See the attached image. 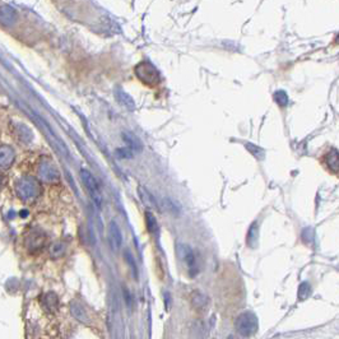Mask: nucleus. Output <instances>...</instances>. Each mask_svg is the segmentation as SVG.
<instances>
[{"instance_id": "nucleus-1", "label": "nucleus", "mask_w": 339, "mask_h": 339, "mask_svg": "<svg viewBox=\"0 0 339 339\" xmlns=\"http://www.w3.org/2000/svg\"><path fill=\"white\" fill-rule=\"evenodd\" d=\"M15 192L18 197L25 202H33L41 194V184L34 177L25 176L15 184Z\"/></svg>"}, {"instance_id": "nucleus-2", "label": "nucleus", "mask_w": 339, "mask_h": 339, "mask_svg": "<svg viewBox=\"0 0 339 339\" xmlns=\"http://www.w3.org/2000/svg\"><path fill=\"white\" fill-rule=\"evenodd\" d=\"M134 73H136L137 78L147 86L153 87L160 83L161 81L160 71L150 62H140L134 68Z\"/></svg>"}, {"instance_id": "nucleus-3", "label": "nucleus", "mask_w": 339, "mask_h": 339, "mask_svg": "<svg viewBox=\"0 0 339 339\" xmlns=\"http://www.w3.org/2000/svg\"><path fill=\"white\" fill-rule=\"evenodd\" d=\"M235 327H236L237 333L241 337H251L259 329L258 317L253 312H242L241 315H238Z\"/></svg>"}, {"instance_id": "nucleus-4", "label": "nucleus", "mask_w": 339, "mask_h": 339, "mask_svg": "<svg viewBox=\"0 0 339 339\" xmlns=\"http://www.w3.org/2000/svg\"><path fill=\"white\" fill-rule=\"evenodd\" d=\"M81 179H82V181H83L84 186H86V189H87V192H88L91 199L93 200V203L96 204L99 208H101L102 194H101V190H100L96 179H95V177L92 176L91 172L87 171V170H82Z\"/></svg>"}, {"instance_id": "nucleus-5", "label": "nucleus", "mask_w": 339, "mask_h": 339, "mask_svg": "<svg viewBox=\"0 0 339 339\" xmlns=\"http://www.w3.org/2000/svg\"><path fill=\"white\" fill-rule=\"evenodd\" d=\"M37 172H39V177L41 179V181L47 182V184H54V182L59 181V171L55 167L54 163L49 162V161H44L42 163H40Z\"/></svg>"}, {"instance_id": "nucleus-6", "label": "nucleus", "mask_w": 339, "mask_h": 339, "mask_svg": "<svg viewBox=\"0 0 339 339\" xmlns=\"http://www.w3.org/2000/svg\"><path fill=\"white\" fill-rule=\"evenodd\" d=\"M177 255H179V258L186 264L192 277H194L195 273L198 272V267H197V261H195L194 251L192 250V248L185 245V243H180V245L177 246Z\"/></svg>"}, {"instance_id": "nucleus-7", "label": "nucleus", "mask_w": 339, "mask_h": 339, "mask_svg": "<svg viewBox=\"0 0 339 339\" xmlns=\"http://www.w3.org/2000/svg\"><path fill=\"white\" fill-rule=\"evenodd\" d=\"M45 242H46V236H45L42 232L37 231V230H32L30 234L26 235L25 245L27 246L28 250L32 251V253L41 250L45 246Z\"/></svg>"}, {"instance_id": "nucleus-8", "label": "nucleus", "mask_w": 339, "mask_h": 339, "mask_svg": "<svg viewBox=\"0 0 339 339\" xmlns=\"http://www.w3.org/2000/svg\"><path fill=\"white\" fill-rule=\"evenodd\" d=\"M108 242H110L111 249L114 251H118L121 248V243H123L120 227L115 221H111L110 224H108Z\"/></svg>"}, {"instance_id": "nucleus-9", "label": "nucleus", "mask_w": 339, "mask_h": 339, "mask_svg": "<svg viewBox=\"0 0 339 339\" xmlns=\"http://www.w3.org/2000/svg\"><path fill=\"white\" fill-rule=\"evenodd\" d=\"M14 150L9 145H2L0 147V168L7 170L14 162Z\"/></svg>"}, {"instance_id": "nucleus-10", "label": "nucleus", "mask_w": 339, "mask_h": 339, "mask_svg": "<svg viewBox=\"0 0 339 339\" xmlns=\"http://www.w3.org/2000/svg\"><path fill=\"white\" fill-rule=\"evenodd\" d=\"M17 20V13L13 8L8 7V5H3L0 7V23L4 26H9L14 23Z\"/></svg>"}, {"instance_id": "nucleus-11", "label": "nucleus", "mask_w": 339, "mask_h": 339, "mask_svg": "<svg viewBox=\"0 0 339 339\" xmlns=\"http://www.w3.org/2000/svg\"><path fill=\"white\" fill-rule=\"evenodd\" d=\"M115 97L118 99V101L120 102L124 107L128 108V110H131V111L136 110V102H134L133 97H131L130 95L126 93L125 91H123V89H120V88H116Z\"/></svg>"}, {"instance_id": "nucleus-12", "label": "nucleus", "mask_w": 339, "mask_h": 339, "mask_svg": "<svg viewBox=\"0 0 339 339\" xmlns=\"http://www.w3.org/2000/svg\"><path fill=\"white\" fill-rule=\"evenodd\" d=\"M138 195H139L140 200H142V203L144 204L147 208H157L158 206L157 200L155 199V197H153L147 189H144V187L142 186L138 187Z\"/></svg>"}, {"instance_id": "nucleus-13", "label": "nucleus", "mask_w": 339, "mask_h": 339, "mask_svg": "<svg viewBox=\"0 0 339 339\" xmlns=\"http://www.w3.org/2000/svg\"><path fill=\"white\" fill-rule=\"evenodd\" d=\"M123 139L128 143V145L130 147V150H137V152H140L143 148L142 142L138 138L136 134H133L131 131H124L123 133Z\"/></svg>"}, {"instance_id": "nucleus-14", "label": "nucleus", "mask_w": 339, "mask_h": 339, "mask_svg": "<svg viewBox=\"0 0 339 339\" xmlns=\"http://www.w3.org/2000/svg\"><path fill=\"white\" fill-rule=\"evenodd\" d=\"M192 304L195 309L205 310L208 307L209 300L205 295L202 292H194L192 295Z\"/></svg>"}, {"instance_id": "nucleus-15", "label": "nucleus", "mask_w": 339, "mask_h": 339, "mask_svg": "<svg viewBox=\"0 0 339 339\" xmlns=\"http://www.w3.org/2000/svg\"><path fill=\"white\" fill-rule=\"evenodd\" d=\"M258 240H259V226H258V222H254L248 231L246 242H248V246H250V248H255L256 243H258Z\"/></svg>"}, {"instance_id": "nucleus-16", "label": "nucleus", "mask_w": 339, "mask_h": 339, "mask_svg": "<svg viewBox=\"0 0 339 339\" xmlns=\"http://www.w3.org/2000/svg\"><path fill=\"white\" fill-rule=\"evenodd\" d=\"M325 162H327L328 167L330 168V171H333L334 174H338V166H339V161H338V150L337 149H332L325 157Z\"/></svg>"}, {"instance_id": "nucleus-17", "label": "nucleus", "mask_w": 339, "mask_h": 339, "mask_svg": "<svg viewBox=\"0 0 339 339\" xmlns=\"http://www.w3.org/2000/svg\"><path fill=\"white\" fill-rule=\"evenodd\" d=\"M145 223H147V230L149 234L156 235L158 232V223L156 217L150 212H145Z\"/></svg>"}, {"instance_id": "nucleus-18", "label": "nucleus", "mask_w": 339, "mask_h": 339, "mask_svg": "<svg viewBox=\"0 0 339 339\" xmlns=\"http://www.w3.org/2000/svg\"><path fill=\"white\" fill-rule=\"evenodd\" d=\"M246 149L249 150V153H251V155L254 156L255 158H258V160H264V157H266V155H264V150L261 149L259 145L254 144V143H246L245 144Z\"/></svg>"}, {"instance_id": "nucleus-19", "label": "nucleus", "mask_w": 339, "mask_h": 339, "mask_svg": "<svg viewBox=\"0 0 339 339\" xmlns=\"http://www.w3.org/2000/svg\"><path fill=\"white\" fill-rule=\"evenodd\" d=\"M310 293H311V287H310V285L307 282H304L301 283L300 287H298V300H306L307 297L310 296Z\"/></svg>"}, {"instance_id": "nucleus-20", "label": "nucleus", "mask_w": 339, "mask_h": 339, "mask_svg": "<svg viewBox=\"0 0 339 339\" xmlns=\"http://www.w3.org/2000/svg\"><path fill=\"white\" fill-rule=\"evenodd\" d=\"M17 129H18V134H20V138L23 140V142H30L31 139H32V134H31L30 129L27 128V126L25 125H17Z\"/></svg>"}, {"instance_id": "nucleus-21", "label": "nucleus", "mask_w": 339, "mask_h": 339, "mask_svg": "<svg viewBox=\"0 0 339 339\" xmlns=\"http://www.w3.org/2000/svg\"><path fill=\"white\" fill-rule=\"evenodd\" d=\"M64 251H65V245L62 242L54 243V245L50 248V254H51L54 258H59V256H62L63 254H64Z\"/></svg>"}, {"instance_id": "nucleus-22", "label": "nucleus", "mask_w": 339, "mask_h": 339, "mask_svg": "<svg viewBox=\"0 0 339 339\" xmlns=\"http://www.w3.org/2000/svg\"><path fill=\"white\" fill-rule=\"evenodd\" d=\"M45 305L46 309L49 310H56L58 307V298L54 293H49V295L45 296Z\"/></svg>"}, {"instance_id": "nucleus-23", "label": "nucleus", "mask_w": 339, "mask_h": 339, "mask_svg": "<svg viewBox=\"0 0 339 339\" xmlns=\"http://www.w3.org/2000/svg\"><path fill=\"white\" fill-rule=\"evenodd\" d=\"M274 101L279 106H286L288 103V96L285 91H277L273 96Z\"/></svg>"}, {"instance_id": "nucleus-24", "label": "nucleus", "mask_w": 339, "mask_h": 339, "mask_svg": "<svg viewBox=\"0 0 339 339\" xmlns=\"http://www.w3.org/2000/svg\"><path fill=\"white\" fill-rule=\"evenodd\" d=\"M73 314H74V316L76 317H78L79 320H82V322H86L87 320V315H86V312H84V310L82 309V307H79V306H73Z\"/></svg>"}, {"instance_id": "nucleus-25", "label": "nucleus", "mask_w": 339, "mask_h": 339, "mask_svg": "<svg viewBox=\"0 0 339 339\" xmlns=\"http://www.w3.org/2000/svg\"><path fill=\"white\" fill-rule=\"evenodd\" d=\"M116 156L120 158H131L133 157V153L130 149H126V148H119L116 150Z\"/></svg>"}, {"instance_id": "nucleus-26", "label": "nucleus", "mask_w": 339, "mask_h": 339, "mask_svg": "<svg viewBox=\"0 0 339 339\" xmlns=\"http://www.w3.org/2000/svg\"><path fill=\"white\" fill-rule=\"evenodd\" d=\"M126 260L129 261V264H130V267H131V269H133V273H134V277L137 278V268H136V264H134V260H133V258H131V255L130 254H126Z\"/></svg>"}, {"instance_id": "nucleus-27", "label": "nucleus", "mask_w": 339, "mask_h": 339, "mask_svg": "<svg viewBox=\"0 0 339 339\" xmlns=\"http://www.w3.org/2000/svg\"><path fill=\"white\" fill-rule=\"evenodd\" d=\"M4 184H5V176L0 172V187H2Z\"/></svg>"}]
</instances>
